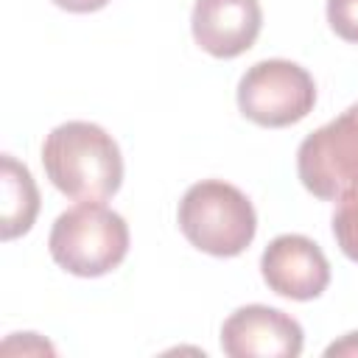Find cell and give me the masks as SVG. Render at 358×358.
Instances as JSON below:
<instances>
[{
  "instance_id": "cell-1",
  "label": "cell",
  "mask_w": 358,
  "mask_h": 358,
  "mask_svg": "<svg viewBox=\"0 0 358 358\" xmlns=\"http://www.w3.org/2000/svg\"><path fill=\"white\" fill-rule=\"evenodd\" d=\"M42 165L56 190L76 201H106L123 182V157L106 129L67 120L42 143Z\"/></svg>"
},
{
  "instance_id": "cell-2",
  "label": "cell",
  "mask_w": 358,
  "mask_h": 358,
  "mask_svg": "<svg viewBox=\"0 0 358 358\" xmlns=\"http://www.w3.org/2000/svg\"><path fill=\"white\" fill-rule=\"evenodd\" d=\"M182 235L213 257L241 255L257 232V213L246 193L221 179L190 185L176 210Z\"/></svg>"
},
{
  "instance_id": "cell-3",
  "label": "cell",
  "mask_w": 358,
  "mask_h": 358,
  "mask_svg": "<svg viewBox=\"0 0 358 358\" xmlns=\"http://www.w3.org/2000/svg\"><path fill=\"white\" fill-rule=\"evenodd\" d=\"M50 257L76 277H101L117 268L129 252V227L103 201H78L64 210L48 238Z\"/></svg>"
},
{
  "instance_id": "cell-4",
  "label": "cell",
  "mask_w": 358,
  "mask_h": 358,
  "mask_svg": "<svg viewBox=\"0 0 358 358\" xmlns=\"http://www.w3.org/2000/svg\"><path fill=\"white\" fill-rule=\"evenodd\" d=\"M316 103L313 76L288 59L255 62L238 81V109L257 126L299 123Z\"/></svg>"
},
{
  "instance_id": "cell-5",
  "label": "cell",
  "mask_w": 358,
  "mask_h": 358,
  "mask_svg": "<svg viewBox=\"0 0 358 358\" xmlns=\"http://www.w3.org/2000/svg\"><path fill=\"white\" fill-rule=\"evenodd\" d=\"M296 173L305 190L327 201L358 187V103L299 143Z\"/></svg>"
},
{
  "instance_id": "cell-6",
  "label": "cell",
  "mask_w": 358,
  "mask_h": 358,
  "mask_svg": "<svg viewBox=\"0 0 358 358\" xmlns=\"http://www.w3.org/2000/svg\"><path fill=\"white\" fill-rule=\"evenodd\" d=\"M302 344L299 322L268 305H243L221 324V350L229 358H296Z\"/></svg>"
},
{
  "instance_id": "cell-7",
  "label": "cell",
  "mask_w": 358,
  "mask_h": 358,
  "mask_svg": "<svg viewBox=\"0 0 358 358\" xmlns=\"http://www.w3.org/2000/svg\"><path fill=\"white\" fill-rule=\"evenodd\" d=\"M260 274L266 285L288 299H316L330 282V263L319 243L305 235H277L260 255Z\"/></svg>"
},
{
  "instance_id": "cell-8",
  "label": "cell",
  "mask_w": 358,
  "mask_h": 358,
  "mask_svg": "<svg viewBox=\"0 0 358 358\" xmlns=\"http://www.w3.org/2000/svg\"><path fill=\"white\" fill-rule=\"evenodd\" d=\"M263 11L257 0H196L190 31L201 50L215 59H235L260 34Z\"/></svg>"
},
{
  "instance_id": "cell-9",
  "label": "cell",
  "mask_w": 358,
  "mask_h": 358,
  "mask_svg": "<svg viewBox=\"0 0 358 358\" xmlns=\"http://www.w3.org/2000/svg\"><path fill=\"white\" fill-rule=\"evenodd\" d=\"M0 187H3L0 238L11 241L34 227V218L39 213V190L31 171L22 162H17L11 154L0 157Z\"/></svg>"
},
{
  "instance_id": "cell-10",
  "label": "cell",
  "mask_w": 358,
  "mask_h": 358,
  "mask_svg": "<svg viewBox=\"0 0 358 358\" xmlns=\"http://www.w3.org/2000/svg\"><path fill=\"white\" fill-rule=\"evenodd\" d=\"M336 213H333V235L338 249L358 263V187L347 190L336 199Z\"/></svg>"
},
{
  "instance_id": "cell-11",
  "label": "cell",
  "mask_w": 358,
  "mask_h": 358,
  "mask_svg": "<svg viewBox=\"0 0 358 358\" xmlns=\"http://www.w3.org/2000/svg\"><path fill=\"white\" fill-rule=\"evenodd\" d=\"M327 22L344 42L358 45V0H327Z\"/></svg>"
},
{
  "instance_id": "cell-12",
  "label": "cell",
  "mask_w": 358,
  "mask_h": 358,
  "mask_svg": "<svg viewBox=\"0 0 358 358\" xmlns=\"http://www.w3.org/2000/svg\"><path fill=\"white\" fill-rule=\"evenodd\" d=\"M324 355H327V358H333V355H350V358H355V355H358V333H347L344 338L333 341V344L324 350Z\"/></svg>"
},
{
  "instance_id": "cell-13",
  "label": "cell",
  "mask_w": 358,
  "mask_h": 358,
  "mask_svg": "<svg viewBox=\"0 0 358 358\" xmlns=\"http://www.w3.org/2000/svg\"><path fill=\"white\" fill-rule=\"evenodd\" d=\"M59 8L64 11H73V14H87V11H98L103 8L109 0H53Z\"/></svg>"
}]
</instances>
